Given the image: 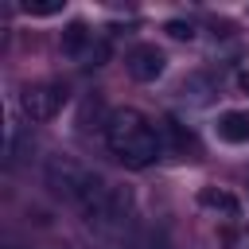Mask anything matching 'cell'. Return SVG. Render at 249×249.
Returning <instances> with one entry per match:
<instances>
[{
    "label": "cell",
    "mask_w": 249,
    "mask_h": 249,
    "mask_svg": "<svg viewBox=\"0 0 249 249\" xmlns=\"http://www.w3.org/2000/svg\"><path fill=\"white\" fill-rule=\"evenodd\" d=\"M66 97H70V89L62 82H31V86L19 89V113L39 124V121L58 117L62 105H66Z\"/></svg>",
    "instance_id": "3957f363"
},
{
    "label": "cell",
    "mask_w": 249,
    "mask_h": 249,
    "mask_svg": "<svg viewBox=\"0 0 249 249\" xmlns=\"http://www.w3.org/2000/svg\"><path fill=\"white\" fill-rule=\"evenodd\" d=\"M214 128H218V140H226V144H249V113L245 109H226Z\"/></svg>",
    "instance_id": "8992f818"
},
{
    "label": "cell",
    "mask_w": 249,
    "mask_h": 249,
    "mask_svg": "<svg viewBox=\"0 0 249 249\" xmlns=\"http://www.w3.org/2000/svg\"><path fill=\"white\" fill-rule=\"evenodd\" d=\"M105 148L132 171L152 167L163 156V140H160V124H152L144 113L136 109H113L105 117Z\"/></svg>",
    "instance_id": "7a4b0ae2"
},
{
    "label": "cell",
    "mask_w": 249,
    "mask_h": 249,
    "mask_svg": "<svg viewBox=\"0 0 249 249\" xmlns=\"http://www.w3.org/2000/svg\"><path fill=\"white\" fill-rule=\"evenodd\" d=\"M27 16H58L62 8H66V0H23L19 4Z\"/></svg>",
    "instance_id": "30bf717a"
},
{
    "label": "cell",
    "mask_w": 249,
    "mask_h": 249,
    "mask_svg": "<svg viewBox=\"0 0 249 249\" xmlns=\"http://www.w3.org/2000/svg\"><path fill=\"white\" fill-rule=\"evenodd\" d=\"M179 93H183V97H191L195 105H206V101L218 93V82H214L210 74H191V78L179 86Z\"/></svg>",
    "instance_id": "9c48e42d"
},
{
    "label": "cell",
    "mask_w": 249,
    "mask_h": 249,
    "mask_svg": "<svg viewBox=\"0 0 249 249\" xmlns=\"http://www.w3.org/2000/svg\"><path fill=\"white\" fill-rule=\"evenodd\" d=\"M160 140H163V152H171V156H198V140H195V132L191 128H183L175 117H163L160 121Z\"/></svg>",
    "instance_id": "5b68a950"
},
{
    "label": "cell",
    "mask_w": 249,
    "mask_h": 249,
    "mask_svg": "<svg viewBox=\"0 0 249 249\" xmlns=\"http://www.w3.org/2000/svg\"><path fill=\"white\" fill-rule=\"evenodd\" d=\"M47 183H51L54 195L74 202L86 214V222H97V226H117L132 210V198H128L124 187L109 183L101 171H93V167H86L70 156H54L47 163Z\"/></svg>",
    "instance_id": "6da1fadb"
},
{
    "label": "cell",
    "mask_w": 249,
    "mask_h": 249,
    "mask_svg": "<svg viewBox=\"0 0 249 249\" xmlns=\"http://www.w3.org/2000/svg\"><path fill=\"white\" fill-rule=\"evenodd\" d=\"M124 70H128L136 82H156V78L167 70V54H163L156 43H136V47L124 54Z\"/></svg>",
    "instance_id": "277c9868"
},
{
    "label": "cell",
    "mask_w": 249,
    "mask_h": 249,
    "mask_svg": "<svg viewBox=\"0 0 249 249\" xmlns=\"http://www.w3.org/2000/svg\"><path fill=\"white\" fill-rule=\"evenodd\" d=\"M237 86H241V89H249V70H241V74H237Z\"/></svg>",
    "instance_id": "4fadbf2b"
},
{
    "label": "cell",
    "mask_w": 249,
    "mask_h": 249,
    "mask_svg": "<svg viewBox=\"0 0 249 249\" xmlns=\"http://www.w3.org/2000/svg\"><path fill=\"white\" fill-rule=\"evenodd\" d=\"M163 31H167L171 39H195V27H191L187 19H167V23H163Z\"/></svg>",
    "instance_id": "8fae6325"
},
{
    "label": "cell",
    "mask_w": 249,
    "mask_h": 249,
    "mask_svg": "<svg viewBox=\"0 0 249 249\" xmlns=\"http://www.w3.org/2000/svg\"><path fill=\"white\" fill-rule=\"evenodd\" d=\"M62 54L66 58H86L89 54V47H93V31L82 23V19H74V23H66L62 27Z\"/></svg>",
    "instance_id": "52a82bcc"
},
{
    "label": "cell",
    "mask_w": 249,
    "mask_h": 249,
    "mask_svg": "<svg viewBox=\"0 0 249 249\" xmlns=\"http://www.w3.org/2000/svg\"><path fill=\"white\" fill-rule=\"evenodd\" d=\"M226 249H249V230H237L226 237Z\"/></svg>",
    "instance_id": "7c38bea8"
},
{
    "label": "cell",
    "mask_w": 249,
    "mask_h": 249,
    "mask_svg": "<svg viewBox=\"0 0 249 249\" xmlns=\"http://www.w3.org/2000/svg\"><path fill=\"white\" fill-rule=\"evenodd\" d=\"M198 206L218 210V214H226V218H237V214H241V202H237L230 191H222V187H202V191H198Z\"/></svg>",
    "instance_id": "ba28073f"
}]
</instances>
